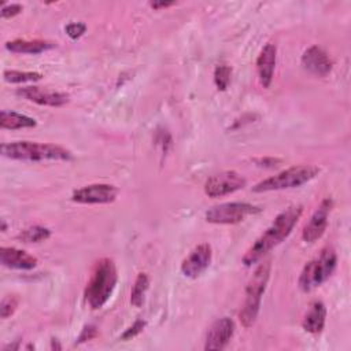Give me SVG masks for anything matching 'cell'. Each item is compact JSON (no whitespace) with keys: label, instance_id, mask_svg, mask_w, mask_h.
<instances>
[{"label":"cell","instance_id":"obj_14","mask_svg":"<svg viewBox=\"0 0 351 351\" xmlns=\"http://www.w3.org/2000/svg\"><path fill=\"white\" fill-rule=\"evenodd\" d=\"M234 333V322L229 317H222L218 318L213 325L210 326L207 336H206V343H204V350H222L226 347V344L230 341Z\"/></svg>","mask_w":351,"mask_h":351},{"label":"cell","instance_id":"obj_11","mask_svg":"<svg viewBox=\"0 0 351 351\" xmlns=\"http://www.w3.org/2000/svg\"><path fill=\"white\" fill-rule=\"evenodd\" d=\"M16 95L22 99H26L29 101H33L38 106H47V107H62L69 103L70 96L64 92L51 90L41 86H25L18 88Z\"/></svg>","mask_w":351,"mask_h":351},{"label":"cell","instance_id":"obj_27","mask_svg":"<svg viewBox=\"0 0 351 351\" xmlns=\"http://www.w3.org/2000/svg\"><path fill=\"white\" fill-rule=\"evenodd\" d=\"M22 10H23V5L19 4V3H11V4H4L3 3L1 10H0V16L3 19H10V18H14L18 14H21Z\"/></svg>","mask_w":351,"mask_h":351},{"label":"cell","instance_id":"obj_32","mask_svg":"<svg viewBox=\"0 0 351 351\" xmlns=\"http://www.w3.org/2000/svg\"><path fill=\"white\" fill-rule=\"evenodd\" d=\"M51 348H52V350H53V348H55V350H60V348H62V346H59V344H58V343H56V340H52V344H51Z\"/></svg>","mask_w":351,"mask_h":351},{"label":"cell","instance_id":"obj_23","mask_svg":"<svg viewBox=\"0 0 351 351\" xmlns=\"http://www.w3.org/2000/svg\"><path fill=\"white\" fill-rule=\"evenodd\" d=\"M230 77H232V67L225 64V63H221V64H217L215 69H214V84L217 86L218 90H226L228 86H229V82H230Z\"/></svg>","mask_w":351,"mask_h":351},{"label":"cell","instance_id":"obj_1","mask_svg":"<svg viewBox=\"0 0 351 351\" xmlns=\"http://www.w3.org/2000/svg\"><path fill=\"white\" fill-rule=\"evenodd\" d=\"M303 213V206H289L282 210L270 226L252 243V245L245 251L241 262L244 266H252L259 259H262L269 251L282 243L293 230L300 215Z\"/></svg>","mask_w":351,"mask_h":351},{"label":"cell","instance_id":"obj_2","mask_svg":"<svg viewBox=\"0 0 351 351\" xmlns=\"http://www.w3.org/2000/svg\"><path fill=\"white\" fill-rule=\"evenodd\" d=\"M1 155L14 160L23 162H45V160H73V154L56 144L36 141H14L1 144Z\"/></svg>","mask_w":351,"mask_h":351},{"label":"cell","instance_id":"obj_4","mask_svg":"<svg viewBox=\"0 0 351 351\" xmlns=\"http://www.w3.org/2000/svg\"><path fill=\"white\" fill-rule=\"evenodd\" d=\"M270 261H266L263 263H261L254 274L251 276L247 287H245V292H244V303L243 307L239 313V318L240 322L244 328H250L255 324L259 308H261V302H262V296L266 291L269 278H270Z\"/></svg>","mask_w":351,"mask_h":351},{"label":"cell","instance_id":"obj_16","mask_svg":"<svg viewBox=\"0 0 351 351\" xmlns=\"http://www.w3.org/2000/svg\"><path fill=\"white\" fill-rule=\"evenodd\" d=\"M0 263L8 269L32 270L37 266V258L15 247H1Z\"/></svg>","mask_w":351,"mask_h":351},{"label":"cell","instance_id":"obj_26","mask_svg":"<svg viewBox=\"0 0 351 351\" xmlns=\"http://www.w3.org/2000/svg\"><path fill=\"white\" fill-rule=\"evenodd\" d=\"M64 32L71 40H77L86 32V25L82 22H71L64 26Z\"/></svg>","mask_w":351,"mask_h":351},{"label":"cell","instance_id":"obj_5","mask_svg":"<svg viewBox=\"0 0 351 351\" xmlns=\"http://www.w3.org/2000/svg\"><path fill=\"white\" fill-rule=\"evenodd\" d=\"M337 266V255L332 247H324L318 256L308 261L298 280V285L303 292H310L324 284Z\"/></svg>","mask_w":351,"mask_h":351},{"label":"cell","instance_id":"obj_24","mask_svg":"<svg viewBox=\"0 0 351 351\" xmlns=\"http://www.w3.org/2000/svg\"><path fill=\"white\" fill-rule=\"evenodd\" d=\"M18 303H19V300H18L16 296H12V295L4 296L0 302V315H1V318L7 319L8 317H11L15 313V310L18 307Z\"/></svg>","mask_w":351,"mask_h":351},{"label":"cell","instance_id":"obj_22","mask_svg":"<svg viewBox=\"0 0 351 351\" xmlns=\"http://www.w3.org/2000/svg\"><path fill=\"white\" fill-rule=\"evenodd\" d=\"M44 75L38 71H19V70H5L3 73V80L8 84H26L40 81Z\"/></svg>","mask_w":351,"mask_h":351},{"label":"cell","instance_id":"obj_3","mask_svg":"<svg viewBox=\"0 0 351 351\" xmlns=\"http://www.w3.org/2000/svg\"><path fill=\"white\" fill-rule=\"evenodd\" d=\"M118 281V271L115 262L110 258L99 259L93 269L90 278L85 288V299L90 308H101L111 298Z\"/></svg>","mask_w":351,"mask_h":351},{"label":"cell","instance_id":"obj_25","mask_svg":"<svg viewBox=\"0 0 351 351\" xmlns=\"http://www.w3.org/2000/svg\"><path fill=\"white\" fill-rule=\"evenodd\" d=\"M147 322L144 319H136L128 329H125V332L119 336V340H130L133 337H136L137 335H140L144 328H145Z\"/></svg>","mask_w":351,"mask_h":351},{"label":"cell","instance_id":"obj_30","mask_svg":"<svg viewBox=\"0 0 351 351\" xmlns=\"http://www.w3.org/2000/svg\"><path fill=\"white\" fill-rule=\"evenodd\" d=\"M174 4H176L174 1H151L149 7L154 10H162V8H169Z\"/></svg>","mask_w":351,"mask_h":351},{"label":"cell","instance_id":"obj_15","mask_svg":"<svg viewBox=\"0 0 351 351\" xmlns=\"http://www.w3.org/2000/svg\"><path fill=\"white\" fill-rule=\"evenodd\" d=\"M277 60V47L273 43H267L259 52L256 59V71L259 82L263 88H269L273 82Z\"/></svg>","mask_w":351,"mask_h":351},{"label":"cell","instance_id":"obj_8","mask_svg":"<svg viewBox=\"0 0 351 351\" xmlns=\"http://www.w3.org/2000/svg\"><path fill=\"white\" fill-rule=\"evenodd\" d=\"M247 180L234 170H225L213 174L204 182V193L208 197H222L243 189Z\"/></svg>","mask_w":351,"mask_h":351},{"label":"cell","instance_id":"obj_12","mask_svg":"<svg viewBox=\"0 0 351 351\" xmlns=\"http://www.w3.org/2000/svg\"><path fill=\"white\" fill-rule=\"evenodd\" d=\"M213 258V250L208 243L196 245L189 255L181 262V273L188 278L199 277L210 266Z\"/></svg>","mask_w":351,"mask_h":351},{"label":"cell","instance_id":"obj_28","mask_svg":"<svg viewBox=\"0 0 351 351\" xmlns=\"http://www.w3.org/2000/svg\"><path fill=\"white\" fill-rule=\"evenodd\" d=\"M97 336V329H96V326H93V325H86V326H84V329L81 330V333H80V336H78V339H77V343H84V341H86V340H92V339H95Z\"/></svg>","mask_w":351,"mask_h":351},{"label":"cell","instance_id":"obj_10","mask_svg":"<svg viewBox=\"0 0 351 351\" xmlns=\"http://www.w3.org/2000/svg\"><path fill=\"white\" fill-rule=\"evenodd\" d=\"M332 207H333V200L330 197H326L319 203V206L313 213L308 222L304 225V228L302 230L303 241L314 243L322 237V234L325 233L326 226H328V219H329Z\"/></svg>","mask_w":351,"mask_h":351},{"label":"cell","instance_id":"obj_6","mask_svg":"<svg viewBox=\"0 0 351 351\" xmlns=\"http://www.w3.org/2000/svg\"><path fill=\"white\" fill-rule=\"evenodd\" d=\"M319 173V167L311 165H300L285 169L276 176L265 178L252 186V192H269V191H282L291 188H299L313 178H315Z\"/></svg>","mask_w":351,"mask_h":351},{"label":"cell","instance_id":"obj_21","mask_svg":"<svg viewBox=\"0 0 351 351\" xmlns=\"http://www.w3.org/2000/svg\"><path fill=\"white\" fill-rule=\"evenodd\" d=\"M148 287H149L148 274L147 273H138L136 280H134V284L130 289V303L134 307H141L143 306L144 296H145V292L148 291Z\"/></svg>","mask_w":351,"mask_h":351},{"label":"cell","instance_id":"obj_9","mask_svg":"<svg viewBox=\"0 0 351 351\" xmlns=\"http://www.w3.org/2000/svg\"><path fill=\"white\" fill-rule=\"evenodd\" d=\"M118 196V188L112 184H90L73 191L71 200L81 204H107Z\"/></svg>","mask_w":351,"mask_h":351},{"label":"cell","instance_id":"obj_7","mask_svg":"<svg viewBox=\"0 0 351 351\" xmlns=\"http://www.w3.org/2000/svg\"><path fill=\"white\" fill-rule=\"evenodd\" d=\"M261 207H256L245 202H228L213 206L204 214L206 221L218 225H233L244 221L248 215L259 214Z\"/></svg>","mask_w":351,"mask_h":351},{"label":"cell","instance_id":"obj_31","mask_svg":"<svg viewBox=\"0 0 351 351\" xmlns=\"http://www.w3.org/2000/svg\"><path fill=\"white\" fill-rule=\"evenodd\" d=\"M7 229H8V226H7L5 219H1V232L4 233V232H7Z\"/></svg>","mask_w":351,"mask_h":351},{"label":"cell","instance_id":"obj_17","mask_svg":"<svg viewBox=\"0 0 351 351\" xmlns=\"http://www.w3.org/2000/svg\"><path fill=\"white\" fill-rule=\"evenodd\" d=\"M5 49L12 53H22V55H38L45 51L53 49L56 44L49 40H25V38H15L5 43Z\"/></svg>","mask_w":351,"mask_h":351},{"label":"cell","instance_id":"obj_19","mask_svg":"<svg viewBox=\"0 0 351 351\" xmlns=\"http://www.w3.org/2000/svg\"><path fill=\"white\" fill-rule=\"evenodd\" d=\"M37 122L34 118L27 117L25 114L16 112V111H8L3 110L0 112V128L8 129V130H16V129H29L36 128Z\"/></svg>","mask_w":351,"mask_h":351},{"label":"cell","instance_id":"obj_29","mask_svg":"<svg viewBox=\"0 0 351 351\" xmlns=\"http://www.w3.org/2000/svg\"><path fill=\"white\" fill-rule=\"evenodd\" d=\"M255 163H256V166H261V167L273 169V167L278 166L281 163V160L277 158H259V159H255Z\"/></svg>","mask_w":351,"mask_h":351},{"label":"cell","instance_id":"obj_20","mask_svg":"<svg viewBox=\"0 0 351 351\" xmlns=\"http://www.w3.org/2000/svg\"><path fill=\"white\" fill-rule=\"evenodd\" d=\"M51 237V230L45 226H41V225H33V226H29L23 230H21L16 236V239L21 241V243H26V244H30V243H41V241H45Z\"/></svg>","mask_w":351,"mask_h":351},{"label":"cell","instance_id":"obj_13","mask_svg":"<svg viewBox=\"0 0 351 351\" xmlns=\"http://www.w3.org/2000/svg\"><path fill=\"white\" fill-rule=\"evenodd\" d=\"M300 63L306 71L317 77H326L333 69V62L330 56L318 45L308 47L303 52Z\"/></svg>","mask_w":351,"mask_h":351},{"label":"cell","instance_id":"obj_18","mask_svg":"<svg viewBox=\"0 0 351 351\" xmlns=\"http://www.w3.org/2000/svg\"><path fill=\"white\" fill-rule=\"evenodd\" d=\"M326 321V307L321 300H314L310 303L307 313L302 319V328L313 335L322 332Z\"/></svg>","mask_w":351,"mask_h":351}]
</instances>
